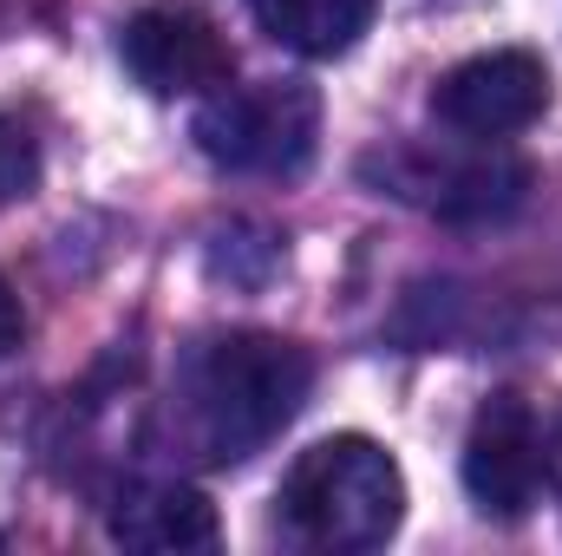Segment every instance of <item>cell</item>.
Wrapping results in <instances>:
<instances>
[{
  "label": "cell",
  "mask_w": 562,
  "mask_h": 556,
  "mask_svg": "<svg viewBox=\"0 0 562 556\" xmlns=\"http://www.w3.org/2000/svg\"><path fill=\"white\" fill-rule=\"evenodd\" d=\"M307 387H314L307 347L281 334H256V327L216 334L183 367V393H177L183 438L210 465H243L294 425V413L307 407Z\"/></svg>",
  "instance_id": "cell-1"
},
{
  "label": "cell",
  "mask_w": 562,
  "mask_h": 556,
  "mask_svg": "<svg viewBox=\"0 0 562 556\" xmlns=\"http://www.w3.org/2000/svg\"><path fill=\"white\" fill-rule=\"evenodd\" d=\"M119 53H125L132 79H138L144 92H157V99L216 92L236 73L229 33L203 7H190V0H157V7L132 13L125 33H119Z\"/></svg>",
  "instance_id": "cell-5"
},
{
  "label": "cell",
  "mask_w": 562,
  "mask_h": 556,
  "mask_svg": "<svg viewBox=\"0 0 562 556\" xmlns=\"http://www.w3.org/2000/svg\"><path fill=\"white\" fill-rule=\"evenodd\" d=\"M543 485L562 491V413L543 419Z\"/></svg>",
  "instance_id": "cell-12"
},
{
  "label": "cell",
  "mask_w": 562,
  "mask_h": 556,
  "mask_svg": "<svg viewBox=\"0 0 562 556\" xmlns=\"http://www.w3.org/2000/svg\"><path fill=\"white\" fill-rule=\"evenodd\" d=\"M33 184H40V144H33V132L20 119L0 112V210L33 197Z\"/></svg>",
  "instance_id": "cell-10"
},
{
  "label": "cell",
  "mask_w": 562,
  "mask_h": 556,
  "mask_svg": "<svg viewBox=\"0 0 562 556\" xmlns=\"http://www.w3.org/2000/svg\"><path fill=\"white\" fill-rule=\"evenodd\" d=\"M464 491L484 518H524L543 491V413L524 393H491L464 438Z\"/></svg>",
  "instance_id": "cell-6"
},
{
  "label": "cell",
  "mask_w": 562,
  "mask_h": 556,
  "mask_svg": "<svg viewBox=\"0 0 562 556\" xmlns=\"http://www.w3.org/2000/svg\"><path fill=\"white\" fill-rule=\"evenodd\" d=\"M393 197H413L445 223H497L530 197V164L504 157V151H477V157H393L386 164Z\"/></svg>",
  "instance_id": "cell-7"
},
{
  "label": "cell",
  "mask_w": 562,
  "mask_h": 556,
  "mask_svg": "<svg viewBox=\"0 0 562 556\" xmlns=\"http://www.w3.org/2000/svg\"><path fill=\"white\" fill-rule=\"evenodd\" d=\"M256 7V20L269 26V40H281L288 53H301V59H334V53H347L367 26H373V13H380V0H249Z\"/></svg>",
  "instance_id": "cell-9"
},
{
  "label": "cell",
  "mask_w": 562,
  "mask_h": 556,
  "mask_svg": "<svg viewBox=\"0 0 562 556\" xmlns=\"http://www.w3.org/2000/svg\"><path fill=\"white\" fill-rule=\"evenodd\" d=\"M276 504L281 531L294 544L327 556H360L393 544V531L406 518V478L386 445H373L360 432H334L288 465Z\"/></svg>",
  "instance_id": "cell-2"
},
{
  "label": "cell",
  "mask_w": 562,
  "mask_h": 556,
  "mask_svg": "<svg viewBox=\"0 0 562 556\" xmlns=\"http://www.w3.org/2000/svg\"><path fill=\"white\" fill-rule=\"evenodd\" d=\"M112 537L125 551H210L216 544V504L190 485H144L119 498Z\"/></svg>",
  "instance_id": "cell-8"
},
{
  "label": "cell",
  "mask_w": 562,
  "mask_h": 556,
  "mask_svg": "<svg viewBox=\"0 0 562 556\" xmlns=\"http://www.w3.org/2000/svg\"><path fill=\"white\" fill-rule=\"evenodd\" d=\"M26 341V308H20V294H13V281L0 276V360L13 354Z\"/></svg>",
  "instance_id": "cell-11"
},
{
  "label": "cell",
  "mask_w": 562,
  "mask_h": 556,
  "mask_svg": "<svg viewBox=\"0 0 562 556\" xmlns=\"http://www.w3.org/2000/svg\"><path fill=\"white\" fill-rule=\"evenodd\" d=\"M196 151L236 177H301L321 151V92L307 79L216 86L190 125Z\"/></svg>",
  "instance_id": "cell-3"
},
{
  "label": "cell",
  "mask_w": 562,
  "mask_h": 556,
  "mask_svg": "<svg viewBox=\"0 0 562 556\" xmlns=\"http://www.w3.org/2000/svg\"><path fill=\"white\" fill-rule=\"evenodd\" d=\"M550 112V66L524 46H504V53H477L464 66H451L438 86H431V119L445 132L471 144H497L530 132L537 119Z\"/></svg>",
  "instance_id": "cell-4"
}]
</instances>
